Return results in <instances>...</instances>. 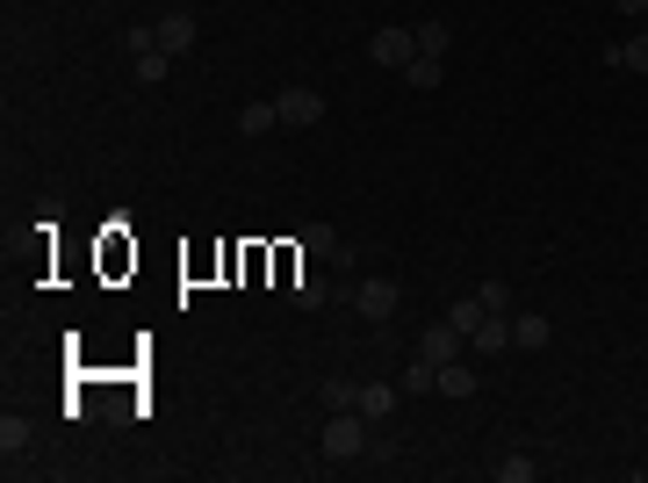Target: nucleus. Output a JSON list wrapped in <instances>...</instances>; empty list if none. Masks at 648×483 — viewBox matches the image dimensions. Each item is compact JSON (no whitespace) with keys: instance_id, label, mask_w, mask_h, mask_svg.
Listing matches in <instances>:
<instances>
[{"instance_id":"aec40b11","label":"nucleus","mask_w":648,"mask_h":483,"mask_svg":"<svg viewBox=\"0 0 648 483\" xmlns=\"http://www.w3.org/2000/svg\"><path fill=\"white\" fill-rule=\"evenodd\" d=\"M497 476H505V483H533V476H541V462H533V455H505Z\"/></svg>"},{"instance_id":"6ab92c4d","label":"nucleus","mask_w":648,"mask_h":483,"mask_svg":"<svg viewBox=\"0 0 648 483\" xmlns=\"http://www.w3.org/2000/svg\"><path fill=\"white\" fill-rule=\"evenodd\" d=\"M440 72H447L440 58H410V66H404V80L418 87V94H426V87H440Z\"/></svg>"},{"instance_id":"a211bd4d","label":"nucleus","mask_w":648,"mask_h":483,"mask_svg":"<svg viewBox=\"0 0 648 483\" xmlns=\"http://www.w3.org/2000/svg\"><path fill=\"white\" fill-rule=\"evenodd\" d=\"M440 398H476V376H468L461 361H447L440 368Z\"/></svg>"},{"instance_id":"f3484780","label":"nucleus","mask_w":648,"mask_h":483,"mask_svg":"<svg viewBox=\"0 0 648 483\" xmlns=\"http://www.w3.org/2000/svg\"><path fill=\"white\" fill-rule=\"evenodd\" d=\"M483 318H490V311H483L476 296H461L454 311H447V325H454V332H461V340H468V332H476V325H483Z\"/></svg>"},{"instance_id":"7ed1b4c3","label":"nucleus","mask_w":648,"mask_h":483,"mask_svg":"<svg viewBox=\"0 0 648 483\" xmlns=\"http://www.w3.org/2000/svg\"><path fill=\"white\" fill-rule=\"evenodd\" d=\"M274 108H281V123H289V130H310V123H324V94L317 87H281V94H274Z\"/></svg>"},{"instance_id":"423d86ee","label":"nucleus","mask_w":648,"mask_h":483,"mask_svg":"<svg viewBox=\"0 0 648 483\" xmlns=\"http://www.w3.org/2000/svg\"><path fill=\"white\" fill-rule=\"evenodd\" d=\"M468 346H476V354H512V311H490L468 332Z\"/></svg>"},{"instance_id":"b1692460","label":"nucleus","mask_w":648,"mask_h":483,"mask_svg":"<svg viewBox=\"0 0 648 483\" xmlns=\"http://www.w3.org/2000/svg\"><path fill=\"white\" fill-rule=\"evenodd\" d=\"M620 15H634V22H648V0H613Z\"/></svg>"},{"instance_id":"9b49d317","label":"nucleus","mask_w":648,"mask_h":483,"mask_svg":"<svg viewBox=\"0 0 648 483\" xmlns=\"http://www.w3.org/2000/svg\"><path fill=\"white\" fill-rule=\"evenodd\" d=\"M274 123H281V108H274V102H245L239 108V130H245V138H267Z\"/></svg>"},{"instance_id":"f8f14e48","label":"nucleus","mask_w":648,"mask_h":483,"mask_svg":"<svg viewBox=\"0 0 648 483\" xmlns=\"http://www.w3.org/2000/svg\"><path fill=\"white\" fill-rule=\"evenodd\" d=\"M281 296H289L296 311H317V303H324V281H317V275H303V267H296V275H289V289H281Z\"/></svg>"},{"instance_id":"4468645a","label":"nucleus","mask_w":648,"mask_h":483,"mask_svg":"<svg viewBox=\"0 0 648 483\" xmlns=\"http://www.w3.org/2000/svg\"><path fill=\"white\" fill-rule=\"evenodd\" d=\"M432 390H440V368H432L426 354H418V361L404 368V398H432Z\"/></svg>"},{"instance_id":"4be33fe9","label":"nucleus","mask_w":648,"mask_h":483,"mask_svg":"<svg viewBox=\"0 0 648 483\" xmlns=\"http://www.w3.org/2000/svg\"><path fill=\"white\" fill-rule=\"evenodd\" d=\"M476 303H483V311H512V289H505V281H483Z\"/></svg>"},{"instance_id":"0eeeda50","label":"nucleus","mask_w":648,"mask_h":483,"mask_svg":"<svg viewBox=\"0 0 648 483\" xmlns=\"http://www.w3.org/2000/svg\"><path fill=\"white\" fill-rule=\"evenodd\" d=\"M461 346H468V340H461V332H454V325H432V332H418V354H426V361H432V368H447V361H461Z\"/></svg>"},{"instance_id":"f257e3e1","label":"nucleus","mask_w":648,"mask_h":483,"mask_svg":"<svg viewBox=\"0 0 648 483\" xmlns=\"http://www.w3.org/2000/svg\"><path fill=\"white\" fill-rule=\"evenodd\" d=\"M368 440H375V433H368L360 412H332V426H324V455H332V462H360Z\"/></svg>"},{"instance_id":"2eb2a0df","label":"nucleus","mask_w":648,"mask_h":483,"mask_svg":"<svg viewBox=\"0 0 648 483\" xmlns=\"http://www.w3.org/2000/svg\"><path fill=\"white\" fill-rule=\"evenodd\" d=\"M512 346H547V318L541 311H519L512 318Z\"/></svg>"},{"instance_id":"412c9836","label":"nucleus","mask_w":648,"mask_h":483,"mask_svg":"<svg viewBox=\"0 0 648 483\" xmlns=\"http://www.w3.org/2000/svg\"><path fill=\"white\" fill-rule=\"evenodd\" d=\"M130 66H137V80H144V87H159V80H166V66H173V58H166V51H144V58H130Z\"/></svg>"},{"instance_id":"39448f33","label":"nucleus","mask_w":648,"mask_h":483,"mask_svg":"<svg viewBox=\"0 0 648 483\" xmlns=\"http://www.w3.org/2000/svg\"><path fill=\"white\" fill-rule=\"evenodd\" d=\"M188 44H195V15H188V8L159 15V51H166V58H188Z\"/></svg>"},{"instance_id":"dca6fc26","label":"nucleus","mask_w":648,"mask_h":483,"mask_svg":"<svg viewBox=\"0 0 648 483\" xmlns=\"http://www.w3.org/2000/svg\"><path fill=\"white\" fill-rule=\"evenodd\" d=\"M22 448H30V418H15V412H8V418H0V455L15 462Z\"/></svg>"},{"instance_id":"f03ea898","label":"nucleus","mask_w":648,"mask_h":483,"mask_svg":"<svg viewBox=\"0 0 648 483\" xmlns=\"http://www.w3.org/2000/svg\"><path fill=\"white\" fill-rule=\"evenodd\" d=\"M396 303H404V289H396L390 275H368V281L354 289V311L368 318V325H390V318H396Z\"/></svg>"},{"instance_id":"5701e85b","label":"nucleus","mask_w":648,"mask_h":483,"mask_svg":"<svg viewBox=\"0 0 648 483\" xmlns=\"http://www.w3.org/2000/svg\"><path fill=\"white\" fill-rule=\"evenodd\" d=\"M354 398H360V390H354L346 376H332V382H324V404H339V412H354Z\"/></svg>"},{"instance_id":"ddd939ff","label":"nucleus","mask_w":648,"mask_h":483,"mask_svg":"<svg viewBox=\"0 0 648 483\" xmlns=\"http://www.w3.org/2000/svg\"><path fill=\"white\" fill-rule=\"evenodd\" d=\"M605 66H627V72H648V30H641V36H627V44H613V51H605Z\"/></svg>"},{"instance_id":"1a4fd4ad","label":"nucleus","mask_w":648,"mask_h":483,"mask_svg":"<svg viewBox=\"0 0 648 483\" xmlns=\"http://www.w3.org/2000/svg\"><path fill=\"white\" fill-rule=\"evenodd\" d=\"M396 398H404V382H368V390L354 398V412L375 426V418H390V412H396Z\"/></svg>"},{"instance_id":"20e7f679","label":"nucleus","mask_w":648,"mask_h":483,"mask_svg":"<svg viewBox=\"0 0 648 483\" xmlns=\"http://www.w3.org/2000/svg\"><path fill=\"white\" fill-rule=\"evenodd\" d=\"M410 58H418V44H410V30H396V22H390V30H375V36H368V66H382V72H404Z\"/></svg>"},{"instance_id":"6e6552de","label":"nucleus","mask_w":648,"mask_h":483,"mask_svg":"<svg viewBox=\"0 0 648 483\" xmlns=\"http://www.w3.org/2000/svg\"><path fill=\"white\" fill-rule=\"evenodd\" d=\"M296 253H310V260H339V267H346V245H339V231H332V225H303V231H296Z\"/></svg>"},{"instance_id":"9d476101","label":"nucleus","mask_w":648,"mask_h":483,"mask_svg":"<svg viewBox=\"0 0 648 483\" xmlns=\"http://www.w3.org/2000/svg\"><path fill=\"white\" fill-rule=\"evenodd\" d=\"M410 44H418V58H447L454 30H447V22H418V30H410Z\"/></svg>"}]
</instances>
